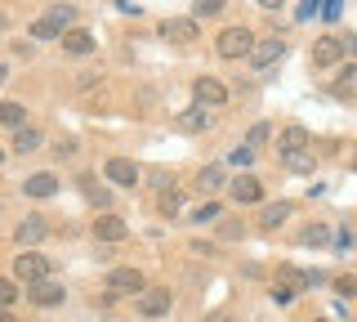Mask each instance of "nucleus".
<instances>
[{
    "mask_svg": "<svg viewBox=\"0 0 357 322\" xmlns=\"http://www.w3.org/2000/svg\"><path fill=\"white\" fill-rule=\"evenodd\" d=\"M76 23V9L72 5H54L50 14H40L36 23H31V41H63L67 31Z\"/></svg>",
    "mask_w": 357,
    "mask_h": 322,
    "instance_id": "obj_1",
    "label": "nucleus"
},
{
    "mask_svg": "<svg viewBox=\"0 0 357 322\" xmlns=\"http://www.w3.org/2000/svg\"><path fill=\"white\" fill-rule=\"evenodd\" d=\"M215 50H219V59H228V63L250 59V54H255V36H250V27H223V31H219V41H215Z\"/></svg>",
    "mask_w": 357,
    "mask_h": 322,
    "instance_id": "obj_2",
    "label": "nucleus"
},
{
    "mask_svg": "<svg viewBox=\"0 0 357 322\" xmlns=\"http://www.w3.org/2000/svg\"><path fill=\"white\" fill-rule=\"evenodd\" d=\"M192 98H197V108H206V112H219V108L228 103V85H223L219 76H197Z\"/></svg>",
    "mask_w": 357,
    "mask_h": 322,
    "instance_id": "obj_3",
    "label": "nucleus"
},
{
    "mask_svg": "<svg viewBox=\"0 0 357 322\" xmlns=\"http://www.w3.org/2000/svg\"><path fill=\"white\" fill-rule=\"evenodd\" d=\"M286 50H290V41H286V36H264V41H255L250 68H255V72H268V68H273V63L282 59Z\"/></svg>",
    "mask_w": 357,
    "mask_h": 322,
    "instance_id": "obj_4",
    "label": "nucleus"
},
{
    "mask_svg": "<svg viewBox=\"0 0 357 322\" xmlns=\"http://www.w3.org/2000/svg\"><path fill=\"white\" fill-rule=\"evenodd\" d=\"M14 277H18V282H27V286H36V282H45V277H50V260H45V255H36V251L18 255V260H14Z\"/></svg>",
    "mask_w": 357,
    "mask_h": 322,
    "instance_id": "obj_5",
    "label": "nucleus"
},
{
    "mask_svg": "<svg viewBox=\"0 0 357 322\" xmlns=\"http://www.w3.org/2000/svg\"><path fill=\"white\" fill-rule=\"evenodd\" d=\"M27 300H31L36 309H59L63 300H67V286L59 282V277H45V282L27 286Z\"/></svg>",
    "mask_w": 357,
    "mask_h": 322,
    "instance_id": "obj_6",
    "label": "nucleus"
},
{
    "mask_svg": "<svg viewBox=\"0 0 357 322\" xmlns=\"http://www.w3.org/2000/svg\"><path fill=\"white\" fill-rule=\"evenodd\" d=\"M170 305H174L170 286H148V291L139 295V314L143 318H165V314H170Z\"/></svg>",
    "mask_w": 357,
    "mask_h": 322,
    "instance_id": "obj_7",
    "label": "nucleus"
},
{
    "mask_svg": "<svg viewBox=\"0 0 357 322\" xmlns=\"http://www.w3.org/2000/svg\"><path fill=\"white\" fill-rule=\"evenodd\" d=\"M107 291H126V295H143L148 291V277H143L139 269H107Z\"/></svg>",
    "mask_w": 357,
    "mask_h": 322,
    "instance_id": "obj_8",
    "label": "nucleus"
},
{
    "mask_svg": "<svg viewBox=\"0 0 357 322\" xmlns=\"http://www.w3.org/2000/svg\"><path fill=\"white\" fill-rule=\"evenodd\" d=\"M228 197L237 206H259L264 202V184L255 180V175H237V180H228Z\"/></svg>",
    "mask_w": 357,
    "mask_h": 322,
    "instance_id": "obj_9",
    "label": "nucleus"
},
{
    "mask_svg": "<svg viewBox=\"0 0 357 322\" xmlns=\"http://www.w3.org/2000/svg\"><path fill=\"white\" fill-rule=\"evenodd\" d=\"M161 36L174 41V45H192V41H201V27H197V18H165Z\"/></svg>",
    "mask_w": 357,
    "mask_h": 322,
    "instance_id": "obj_10",
    "label": "nucleus"
},
{
    "mask_svg": "<svg viewBox=\"0 0 357 322\" xmlns=\"http://www.w3.org/2000/svg\"><path fill=\"white\" fill-rule=\"evenodd\" d=\"M94 237L98 242H126L130 237V224L116 215V210H103V215L94 219Z\"/></svg>",
    "mask_w": 357,
    "mask_h": 322,
    "instance_id": "obj_11",
    "label": "nucleus"
},
{
    "mask_svg": "<svg viewBox=\"0 0 357 322\" xmlns=\"http://www.w3.org/2000/svg\"><path fill=\"white\" fill-rule=\"evenodd\" d=\"M103 175H107V184H116V188H139V166L130 157H112L103 166Z\"/></svg>",
    "mask_w": 357,
    "mask_h": 322,
    "instance_id": "obj_12",
    "label": "nucleus"
},
{
    "mask_svg": "<svg viewBox=\"0 0 357 322\" xmlns=\"http://www.w3.org/2000/svg\"><path fill=\"white\" fill-rule=\"evenodd\" d=\"M45 233H50V219H45V215H27V219L14 228V237H18V247H40Z\"/></svg>",
    "mask_w": 357,
    "mask_h": 322,
    "instance_id": "obj_13",
    "label": "nucleus"
},
{
    "mask_svg": "<svg viewBox=\"0 0 357 322\" xmlns=\"http://www.w3.org/2000/svg\"><path fill=\"white\" fill-rule=\"evenodd\" d=\"M299 286H304V273H299V269H290V264H286V269H282V273H277V286H273V300H277V305H290V300H295V295H299Z\"/></svg>",
    "mask_w": 357,
    "mask_h": 322,
    "instance_id": "obj_14",
    "label": "nucleus"
},
{
    "mask_svg": "<svg viewBox=\"0 0 357 322\" xmlns=\"http://www.w3.org/2000/svg\"><path fill=\"white\" fill-rule=\"evenodd\" d=\"M340 59H344V41H335V36H321L317 45H312V63H317V68H335Z\"/></svg>",
    "mask_w": 357,
    "mask_h": 322,
    "instance_id": "obj_15",
    "label": "nucleus"
},
{
    "mask_svg": "<svg viewBox=\"0 0 357 322\" xmlns=\"http://www.w3.org/2000/svg\"><path fill=\"white\" fill-rule=\"evenodd\" d=\"M0 126H9L14 135L27 130V103H18V98H0Z\"/></svg>",
    "mask_w": 357,
    "mask_h": 322,
    "instance_id": "obj_16",
    "label": "nucleus"
},
{
    "mask_svg": "<svg viewBox=\"0 0 357 322\" xmlns=\"http://www.w3.org/2000/svg\"><path fill=\"white\" fill-rule=\"evenodd\" d=\"M215 126V112H206V108H188V112H178V130H188V135H201V130Z\"/></svg>",
    "mask_w": 357,
    "mask_h": 322,
    "instance_id": "obj_17",
    "label": "nucleus"
},
{
    "mask_svg": "<svg viewBox=\"0 0 357 322\" xmlns=\"http://www.w3.org/2000/svg\"><path fill=\"white\" fill-rule=\"evenodd\" d=\"M22 193H27V197H54V193H59V175H50V170L27 175V180H22Z\"/></svg>",
    "mask_w": 357,
    "mask_h": 322,
    "instance_id": "obj_18",
    "label": "nucleus"
},
{
    "mask_svg": "<svg viewBox=\"0 0 357 322\" xmlns=\"http://www.w3.org/2000/svg\"><path fill=\"white\" fill-rule=\"evenodd\" d=\"M290 215H295V202H286V197H282V202H268V206L259 210V224H264V228H282Z\"/></svg>",
    "mask_w": 357,
    "mask_h": 322,
    "instance_id": "obj_19",
    "label": "nucleus"
},
{
    "mask_svg": "<svg viewBox=\"0 0 357 322\" xmlns=\"http://www.w3.org/2000/svg\"><path fill=\"white\" fill-rule=\"evenodd\" d=\"M76 184H81V193H85V197H89V202H94L98 210H112V193H107L103 184H98V175H81Z\"/></svg>",
    "mask_w": 357,
    "mask_h": 322,
    "instance_id": "obj_20",
    "label": "nucleus"
},
{
    "mask_svg": "<svg viewBox=\"0 0 357 322\" xmlns=\"http://www.w3.org/2000/svg\"><path fill=\"white\" fill-rule=\"evenodd\" d=\"M188 206V193H183V188H161V193H156V210H161V215H178V210H183Z\"/></svg>",
    "mask_w": 357,
    "mask_h": 322,
    "instance_id": "obj_21",
    "label": "nucleus"
},
{
    "mask_svg": "<svg viewBox=\"0 0 357 322\" xmlns=\"http://www.w3.org/2000/svg\"><path fill=\"white\" fill-rule=\"evenodd\" d=\"M94 45H98L94 31H85V27H72V31L63 36V50H67V54H94Z\"/></svg>",
    "mask_w": 357,
    "mask_h": 322,
    "instance_id": "obj_22",
    "label": "nucleus"
},
{
    "mask_svg": "<svg viewBox=\"0 0 357 322\" xmlns=\"http://www.w3.org/2000/svg\"><path fill=\"white\" fill-rule=\"evenodd\" d=\"M282 166H286V170H295V175H308L312 166H317V152H312V148H295V152H282Z\"/></svg>",
    "mask_w": 357,
    "mask_h": 322,
    "instance_id": "obj_23",
    "label": "nucleus"
},
{
    "mask_svg": "<svg viewBox=\"0 0 357 322\" xmlns=\"http://www.w3.org/2000/svg\"><path fill=\"white\" fill-rule=\"evenodd\" d=\"M308 130L304 126H286L282 135H277V152H295V148H308Z\"/></svg>",
    "mask_w": 357,
    "mask_h": 322,
    "instance_id": "obj_24",
    "label": "nucleus"
},
{
    "mask_svg": "<svg viewBox=\"0 0 357 322\" xmlns=\"http://www.w3.org/2000/svg\"><path fill=\"white\" fill-rule=\"evenodd\" d=\"M197 188H201V193H219V188H228V175H223V166H206V170L197 175Z\"/></svg>",
    "mask_w": 357,
    "mask_h": 322,
    "instance_id": "obj_25",
    "label": "nucleus"
},
{
    "mask_svg": "<svg viewBox=\"0 0 357 322\" xmlns=\"http://www.w3.org/2000/svg\"><path fill=\"white\" fill-rule=\"evenodd\" d=\"M40 143H45V135H40L36 126H27V130H18V135H14V152H36Z\"/></svg>",
    "mask_w": 357,
    "mask_h": 322,
    "instance_id": "obj_26",
    "label": "nucleus"
},
{
    "mask_svg": "<svg viewBox=\"0 0 357 322\" xmlns=\"http://www.w3.org/2000/svg\"><path fill=\"white\" fill-rule=\"evenodd\" d=\"M299 242H304V247H326L331 228L326 224H304V228H299Z\"/></svg>",
    "mask_w": 357,
    "mask_h": 322,
    "instance_id": "obj_27",
    "label": "nucleus"
},
{
    "mask_svg": "<svg viewBox=\"0 0 357 322\" xmlns=\"http://www.w3.org/2000/svg\"><path fill=\"white\" fill-rule=\"evenodd\" d=\"M268 135H273V130H268L264 121H259V126H250V130H245V143H241V148H250V152H255L259 143H268Z\"/></svg>",
    "mask_w": 357,
    "mask_h": 322,
    "instance_id": "obj_28",
    "label": "nucleus"
},
{
    "mask_svg": "<svg viewBox=\"0 0 357 322\" xmlns=\"http://www.w3.org/2000/svg\"><path fill=\"white\" fill-rule=\"evenodd\" d=\"M219 219H223L219 202H206V206H197V224H219Z\"/></svg>",
    "mask_w": 357,
    "mask_h": 322,
    "instance_id": "obj_29",
    "label": "nucleus"
},
{
    "mask_svg": "<svg viewBox=\"0 0 357 322\" xmlns=\"http://www.w3.org/2000/svg\"><path fill=\"white\" fill-rule=\"evenodd\" d=\"M18 300V282L14 277H0V309H9Z\"/></svg>",
    "mask_w": 357,
    "mask_h": 322,
    "instance_id": "obj_30",
    "label": "nucleus"
},
{
    "mask_svg": "<svg viewBox=\"0 0 357 322\" xmlns=\"http://www.w3.org/2000/svg\"><path fill=\"white\" fill-rule=\"evenodd\" d=\"M331 286H335V291H340L344 300H349V295H357V277H353V273H340V277H335Z\"/></svg>",
    "mask_w": 357,
    "mask_h": 322,
    "instance_id": "obj_31",
    "label": "nucleus"
},
{
    "mask_svg": "<svg viewBox=\"0 0 357 322\" xmlns=\"http://www.w3.org/2000/svg\"><path fill=\"white\" fill-rule=\"evenodd\" d=\"M223 9V0H197V9H192V18H215Z\"/></svg>",
    "mask_w": 357,
    "mask_h": 322,
    "instance_id": "obj_32",
    "label": "nucleus"
},
{
    "mask_svg": "<svg viewBox=\"0 0 357 322\" xmlns=\"http://www.w3.org/2000/svg\"><path fill=\"white\" fill-rule=\"evenodd\" d=\"M94 85H98V72H85L81 81H76V90H94Z\"/></svg>",
    "mask_w": 357,
    "mask_h": 322,
    "instance_id": "obj_33",
    "label": "nucleus"
},
{
    "mask_svg": "<svg viewBox=\"0 0 357 322\" xmlns=\"http://www.w3.org/2000/svg\"><path fill=\"white\" fill-rule=\"evenodd\" d=\"M0 322H18L14 314H9V309H0Z\"/></svg>",
    "mask_w": 357,
    "mask_h": 322,
    "instance_id": "obj_34",
    "label": "nucleus"
},
{
    "mask_svg": "<svg viewBox=\"0 0 357 322\" xmlns=\"http://www.w3.org/2000/svg\"><path fill=\"white\" fill-rule=\"evenodd\" d=\"M210 322H232V318H228V314H219V318H210Z\"/></svg>",
    "mask_w": 357,
    "mask_h": 322,
    "instance_id": "obj_35",
    "label": "nucleus"
},
{
    "mask_svg": "<svg viewBox=\"0 0 357 322\" xmlns=\"http://www.w3.org/2000/svg\"><path fill=\"white\" fill-rule=\"evenodd\" d=\"M5 76H9V68H5V63H0V81H5Z\"/></svg>",
    "mask_w": 357,
    "mask_h": 322,
    "instance_id": "obj_36",
    "label": "nucleus"
},
{
    "mask_svg": "<svg viewBox=\"0 0 357 322\" xmlns=\"http://www.w3.org/2000/svg\"><path fill=\"white\" fill-rule=\"evenodd\" d=\"M0 166H5V148H0Z\"/></svg>",
    "mask_w": 357,
    "mask_h": 322,
    "instance_id": "obj_37",
    "label": "nucleus"
},
{
    "mask_svg": "<svg viewBox=\"0 0 357 322\" xmlns=\"http://www.w3.org/2000/svg\"><path fill=\"white\" fill-rule=\"evenodd\" d=\"M312 322H326V318H312Z\"/></svg>",
    "mask_w": 357,
    "mask_h": 322,
    "instance_id": "obj_38",
    "label": "nucleus"
},
{
    "mask_svg": "<svg viewBox=\"0 0 357 322\" xmlns=\"http://www.w3.org/2000/svg\"><path fill=\"white\" fill-rule=\"evenodd\" d=\"M353 242H357V233H353Z\"/></svg>",
    "mask_w": 357,
    "mask_h": 322,
    "instance_id": "obj_39",
    "label": "nucleus"
}]
</instances>
